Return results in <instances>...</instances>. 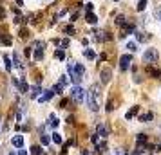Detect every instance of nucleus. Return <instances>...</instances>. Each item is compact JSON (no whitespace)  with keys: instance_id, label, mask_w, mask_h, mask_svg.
Returning a JSON list of instances; mask_svg holds the SVG:
<instances>
[{"instance_id":"nucleus-19","label":"nucleus","mask_w":161,"mask_h":155,"mask_svg":"<svg viewBox=\"0 0 161 155\" xmlns=\"http://www.w3.org/2000/svg\"><path fill=\"white\" fill-rule=\"evenodd\" d=\"M83 54H85V58H89V60H94V58H96L94 50H91V49H85V50H83Z\"/></svg>"},{"instance_id":"nucleus-23","label":"nucleus","mask_w":161,"mask_h":155,"mask_svg":"<svg viewBox=\"0 0 161 155\" xmlns=\"http://www.w3.org/2000/svg\"><path fill=\"white\" fill-rule=\"evenodd\" d=\"M4 61H6V70L11 72V58H9V56H4Z\"/></svg>"},{"instance_id":"nucleus-32","label":"nucleus","mask_w":161,"mask_h":155,"mask_svg":"<svg viewBox=\"0 0 161 155\" xmlns=\"http://www.w3.org/2000/svg\"><path fill=\"white\" fill-rule=\"evenodd\" d=\"M62 88H63V85H62V83H58V85H55V87H52V90H55L56 94H62Z\"/></svg>"},{"instance_id":"nucleus-34","label":"nucleus","mask_w":161,"mask_h":155,"mask_svg":"<svg viewBox=\"0 0 161 155\" xmlns=\"http://www.w3.org/2000/svg\"><path fill=\"white\" fill-rule=\"evenodd\" d=\"M60 47H63V49L69 47V40H67V38H65V40H62V42H60Z\"/></svg>"},{"instance_id":"nucleus-42","label":"nucleus","mask_w":161,"mask_h":155,"mask_svg":"<svg viewBox=\"0 0 161 155\" xmlns=\"http://www.w3.org/2000/svg\"><path fill=\"white\" fill-rule=\"evenodd\" d=\"M18 155H27V153H26L24 150H20V153H18Z\"/></svg>"},{"instance_id":"nucleus-6","label":"nucleus","mask_w":161,"mask_h":155,"mask_svg":"<svg viewBox=\"0 0 161 155\" xmlns=\"http://www.w3.org/2000/svg\"><path fill=\"white\" fill-rule=\"evenodd\" d=\"M111 76H112V72L109 70V69H103L101 72H100V78H101V83L103 85H107L111 81Z\"/></svg>"},{"instance_id":"nucleus-35","label":"nucleus","mask_w":161,"mask_h":155,"mask_svg":"<svg viewBox=\"0 0 161 155\" xmlns=\"http://www.w3.org/2000/svg\"><path fill=\"white\" fill-rule=\"evenodd\" d=\"M92 7H94V6H92L91 2H87V4H85V9H87V13H92Z\"/></svg>"},{"instance_id":"nucleus-13","label":"nucleus","mask_w":161,"mask_h":155,"mask_svg":"<svg viewBox=\"0 0 161 155\" xmlns=\"http://www.w3.org/2000/svg\"><path fill=\"white\" fill-rule=\"evenodd\" d=\"M131 33H134V25H132V24H127V25H125V29H123V33H121L120 36L123 38L125 34H131Z\"/></svg>"},{"instance_id":"nucleus-45","label":"nucleus","mask_w":161,"mask_h":155,"mask_svg":"<svg viewBox=\"0 0 161 155\" xmlns=\"http://www.w3.org/2000/svg\"><path fill=\"white\" fill-rule=\"evenodd\" d=\"M9 155H16V153H13V151H11V153H9Z\"/></svg>"},{"instance_id":"nucleus-2","label":"nucleus","mask_w":161,"mask_h":155,"mask_svg":"<svg viewBox=\"0 0 161 155\" xmlns=\"http://www.w3.org/2000/svg\"><path fill=\"white\" fill-rule=\"evenodd\" d=\"M71 97H72L74 103H83L85 99H87V94H85V90L80 85H76V87L71 88Z\"/></svg>"},{"instance_id":"nucleus-16","label":"nucleus","mask_w":161,"mask_h":155,"mask_svg":"<svg viewBox=\"0 0 161 155\" xmlns=\"http://www.w3.org/2000/svg\"><path fill=\"white\" fill-rule=\"evenodd\" d=\"M147 142V135H145V133H139V135L136 137V144H138V146H141V144H145Z\"/></svg>"},{"instance_id":"nucleus-18","label":"nucleus","mask_w":161,"mask_h":155,"mask_svg":"<svg viewBox=\"0 0 161 155\" xmlns=\"http://www.w3.org/2000/svg\"><path fill=\"white\" fill-rule=\"evenodd\" d=\"M31 97H40V87L38 85L31 87Z\"/></svg>"},{"instance_id":"nucleus-31","label":"nucleus","mask_w":161,"mask_h":155,"mask_svg":"<svg viewBox=\"0 0 161 155\" xmlns=\"http://www.w3.org/2000/svg\"><path fill=\"white\" fill-rule=\"evenodd\" d=\"M55 58H58V60H63V58H65V54H63V50H62V49L55 53Z\"/></svg>"},{"instance_id":"nucleus-36","label":"nucleus","mask_w":161,"mask_h":155,"mask_svg":"<svg viewBox=\"0 0 161 155\" xmlns=\"http://www.w3.org/2000/svg\"><path fill=\"white\" fill-rule=\"evenodd\" d=\"M24 54H26L27 58L31 56V47H26V49H24Z\"/></svg>"},{"instance_id":"nucleus-33","label":"nucleus","mask_w":161,"mask_h":155,"mask_svg":"<svg viewBox=\"0 0 161 155\" xmlns=\"http://www.w3.org/2000/svg\"><path fill=\"white\" fill-rule=\"evenodd\" d=\"M127 49L131 50V53H134V50H136V43H134V42H128V43H127Z\"/></svg>"},{"instance_id":"nucleus-29","label":"nucleus","mask_w":161,"mask_h":155,"mask_svg":"<svg viewBox=\"0 0 161 155\" xmlns=\"http://www.w3.org/2000/svg\"><path fill=\"white\" fill-rule=\"evenodd\" d=\"M2 43H4V45H11V43H13L11 36H4V38H2Z\"/></svg>"},{"instance_id":"nucleus-7","label":"nucleus","mask_w":161,"mask_h":155,"mask_svg":"<svg viewBox=\"0 0 161 155\" xmlns=\"http://www.w3.org/2000/svg\"><path fill=\"white\" fill-rule=\"evenodd\" d=\"M96 133H98L100 137H103V139H105L107 135H109V130H107V126L103 125V123H100V125L96 126Z\"/></svg>"},{"instance_id":"nucleus-9","label":"nucleus","mask_w":161,"mask_h":155,"mask_svg":"<svg viewBox=\"0 0 161 155\" xmlns=\"http://www.w3.org/2000/svg\"><path fill=\"white\" fill-rule=\"evenodd\" d=\"M11 142H13L15 148H22V146H24V135H13Z\"/></svg>"},{"instance_id":"nucleus-10","label":"nucleus","mask_w":161,"mask_h":155,"mask_svg":"<svg viewBox=\"0 0 161 155\" xmlns=\"http://www.w3.org/2000/svg\"><path fill=\"white\" fill-rule=\"evenodd\" d=\"M147 74H150L152 78H159V76H161V72H159V69H156V67H152V65H148V67H147Z\"/></svg>"},{"instance_id":"nucleus-5","label":"nucleus","mask_w":161,"mask_h":155,"mask_svg":"<svg viewBox=\"0 0 161 155\" xmlns=\"http://www.w3.org/2000/svg\"><path fill=\"white\" fill-rule=\"evenodd\" d=\"M35 49H36V53H35V60H42L44 58V42H36L35 43Z\"/></svg>"},{"instance_id":"nucleus-39","label":"nucleus","mask_w":161,"mask_h":155,"mask_svg":"<svg viewBox=\"0 0 161 155\" xmlns=\"http://www.w3.org/2000/svg\"><path fill=\"white\" fill-rule=\"evenodd\" d=\"M67 123H69V125H72V123H74V117H72V116H69V117H67Z\"/></svg>"},{"instance_id":"nucleus-47","label":"nucleus","mask_w":161,"mask_h":155,"mask_svg":"<svg viewBox=\"0 0 161 155\" xmlns=\"http://www.w3.org/2000/svg\"><path fill=\"white\" fill-rule=\"evenodd\" d=\"M62 155H63V153H62Z\"/></svg>"},{"instance_id":"nucleus-4","label":"nucleus","mask_w":161,"mask_h":155,"mask_svg":"<svg viewBox=\"0 0 161 155\" xmlns=\"http://www.w3.org/2000/svg\"><path fill=\"white\" fill-rule=\"evenodd\" d=\"M131 63H132L131 54H123V56L120 58V69H121V70H127L128 67H131Z\"/></svg>"},{"instance_id":"nucleus-21","label":"nucleus","mask_w":161,"mask_h":155,"mask_svg":"<svg viewBox=\"0 0 161 155\" xmlns=\"http://www.w3.org/2000/svg\"><path fill=\"white\" fill-rule=\"evenodd\" d=\"M51 139H52V142H56V144H62V135H60V133H56V132L52 133V137H51Z\"/></svg>"},{"instance_id":"nucleus-28","label":"nucleus","mask_w":161,"mask_h":155,"mask_svg":"<svg viewBox=\"0 0 161 155\" xmlns=\"http://www.w3.org/2000/svg\"><path fill=\"white\" fill-rule=\"evenodd\" d=\"M31 153H33V155H42V148L40 146H33V148H31Z\"/></svg>"},{"instance_id":"nucleus-11","label":"nucleus","mask_w":161,"mask_h":155,"mask_svg":"<svg viewBox=\"0 0 161 155\" xmlns=\"http://www.w3.org/2000/svg\"><path fill=\"white\" fill-rule=\"evenodd\" d=\"M60 125V121H58V117L55 116V114H51L49 116V126H52V128H56Z\"/></svg>"},{"instance_id":"nucleus-24","label":"nucleus","mask_w":161,"mask_h":155,"mask_svg":"<svg viewBox=\"0 0 161 155\" xmlns=\"http://www.w3.org/2000/svg\"><path fill=\"white\" fill-rule=\"evenodd\" d=\"M63 33H65V34H74V27L72 25H65V27H63Z\"/></svg>"},{"instance_id":"nucleus-20","label":"nucleus","mask_w":161,"mask_h":155,"mask_svg":"<svg viewBox=\"0 0 161 155\" xmlns=\"http://www.w3.org/2000/svg\"><path fill=\"white\" fill-rule=\"evenodd\" d=\"M105 148H107V144H105L103 141L96 144V151H98V153H103V151H105Z\"/></svg>"},{"instance_id":"nucleus-44","label":"nucleus","mask_w":161,"mask_h":155,"mask_svg":"<svg viewBox=\"0 0 161 155\" xmlns=\"http://www.w3.org/2000/svg\"><path fill=\"white\" fill-rule=\"evenodd\" d=\"M157 16H159V18H161V7H159V9H157Z\"/></svg>"},{"instance_id":"nucleus-22","label":"nucleus","mask_w":161,"mask_h":155,"mask_svg":"<svg viewBox=\"0 0 161 155\" xmlns=\"http://www.w3.org/2000/svg\"><path fill=\"white\" fill-rule=\"evenodd\" d=\"M13 61H15V65H16L18 69H24V65H22V61H20L18 54H13Z\"/></svg>"},{"instance_id":"nucleus-41","label":"nucleus","mask_w":161,"mask_h":155,"mask_svg":"<svg viewBox=\"0 0 161 155\" xmlns=\"http://www.w3.org/2000/svg\"><path fill=\"white\" fill-rule=\"evenodd\" d=\"M16 6H24V2L22 0H16Z\"/></svg>"},{"instance_id":"nucleus-14","label":"nucleus","mask_w":161,"mask_h":155,"mask_svg":"<svg viewBox=\"0 0 161 155\" xmlns=\"http://www.w3.org/2000/svg\"><path fill=\"white\" fill-rule=\"evenodd\" d=\"M138 110H139V107H132L131 110H128V112L125 114V117H127V119H132V117L136 116V114H138Z\"/></svg>"},{"instance_id":"nucleus-17","label":"nucleus","mask_w":161,"mask_h":155,"mask_svg":"<svg viewBox=\"0 0 161 155\" xmlns=\"http://www.w3.org/2000/svg\"><path fill=\"white\" fill-rule=\"evenodd\" d=\"M116 25H120V27H121V25H127V20H125L123 15H118V16H116Z\"/></svg>"},{"instance_id":"nucleus-15","label":"nucleus","mask_w":161,"mask_h":155,"mask_svg":"<svg viewBox=\"0 0 161 155\" xmlns=\"http://www.w3.org/2000/svg\"><path fill=\"white\" fill-rule=\"evenodd\" d=\"M152 117H154V114H152V112H147V114H141V116H139V121L147 123V121H150Z\"/></svg>"},{"instance_id":"nucleus-27","label":"nucleus","mask_w":161,"mask_h":155,"mask_svg":"<svg viewBox=\"0 0 161 155\" xmlns=\"http://www.w3.org/2000/svg\"><path fill=\"white\" fill-rule=\"evenodd\" d=\"M145 7H147V0H139V4H138L136 9H138V11H143Z\"/></svg>"},{"instance_id":"nucleus-38","label":"nucleus","mask_w":161,"mask_h":155,"mask_svg":"<svg viewBox=\"0 0 161 155\" xmlns=\"http://www.w3.org/2000/svg\"><path fill=\"white\" fill-rule=\"evenodd\" d=\"M67 103H69L67 99H62V103H60V107H62V108H65V107H67Z\"/></svg>"},{"instance_id":"nucleus-40","label":"nucleus","mask_w":161,"mask_h":155,"mask_svg":"<svg viewBox=\"0 0 161 155\" xmlns=\"http://www.w3.org/2000/svg\"><path fill=\"white\" fill-rule=\"evenodd\" d=\"M4 16H6V11H4L2 7H0V18H4Z\"/></svg>"},{"instance_id":"nucleus-8","label":"nucleus","mask_w":161,"mask_h":155,"mask_svg":"<svg viewBox=\"0 0 161 155\" xmlns=\"http://www.w3.org/2000/svg\"><path fill=\"white\" fill-rule=\"evenodd\" d=\"M52 96H55V90H45L44 94H42V96L38 97V101H40V103H47Z\"/></svg>"},{"instance_id":"nucleus-26","label":"nucleus","mask_w":161,"mask_h":155,"mask_svg":"<svg viewBox=\"0 0 161 155\" xmlns=\"http://www.w3.org/2000/svg\"><path fill=\"white\" fill-rule=\"evenodd\" d=\"M27 83H26V79H22V81H20V92H24V94H26V92H27Z\"/></svg>"},{"instance_id":"nucleus-1","label":"nucleus","mask_w":161,"mask_h":155,"mask_svg":"<svg viewBox=\"0 0 161 155\" xmlns=\"http://www.w3.org/2000/svg\"><path fill=\"white\" fill-rule=\"evenodd\" d=\"M100 85L98 83H94L91 88H89V92H87V99H85V101H87V107L92 110V112H96V110H98L100 108Z\"/></svg>"},{"instance_id":"nucleus-3","label":"nucleus","mask_w":161,"mask_h":155,"mask_svg":"<svg viewBox=\"0 0 161 155\" xmlns=\"http://www.w3.org/2000/svg\"><path fill=\"white\" fill-rule=\"evenodd\" d=\"M157 58H159L157 49H147L143 53V61H147V63H154V61H157Z\"/></svg>"},{"instance_id":"nucleus-30","label":"nucleus","mask_w":161,"mask_h":155,"mask_svg":"<svg viewBox=\"0 0 161 155\" xmlns=\"http://www.w3.org/2000/svg\"><path fill=\"white\" fill-rule=\"evenodd\" d=\"M40 137H42V144H44V146H47V144L52 141V139H49L47 135H40Z\"/></svg>"},{"instance_id":"nucleus-25","label":"nucleus","mask_w":161,"mask_h":155,"mask_svg":"<svg viewBox=\"0 0 161 155\" xmlns=\"http://www.w3.org/2000/svg\"><path fill=\"white\" fill-rule=\"evenodd\" d=\"M136 38H138V42H145V40H148V36L145 33H136Z\"/></svg>"},{"instance_id":"nucleus-12","label":"nucleus","mask_w":161,"mask_h":155,"mask_svg":"<svg viewBox=\"0 0 161 155\" xmlns=\"http://www.w3.org/2000/svg\"><path fill=\"white\" fill-rule=\"evenodd\" d=\"M85 22H87V24H96V22H98V18H96L94 13H87V15H85Z\"/></svg>"},{"instance_id":"nucleus-37","label":"nucleus","mask_w":161,"mask_h":155,"mask_svg":"<svg viewBox=\"0 0 161 155\" xmlns=\"http://www.w3.org/2000/svg\"><path fill=\"white\" fill-rule=\"evenodd\" d=\"M20 36H22V38H26V36H29V33H27L26 29H22V31H20Z\"/></svg>"},{"instance_id":"nucleus-46","label":"nucleus","mask_w":161,"mask_h":155,"mask_svg":"<svg viewBox=\"0 0 161 155\" xmlns=\"http://www.w3.org/2000/svg\"><path fill=\"white\" fill-rule=\"evenodd\" d=\"M0 38H2V34H0Z\"/></svg>"},{"instance_id":"nucleus-43","label":"nucleus","mask_w":161,"mask_h":155,"mask_svg":"<svg viewBox=\"0 0 161 155\" xmlns=\"http://www.w3.org/2000/svg\"><path fill=\"white\" fill-rule=\"evenodd\" d=\"M82 155H89V151H87V150H83V151H82Z\"/></svg>"}]
</instances>
